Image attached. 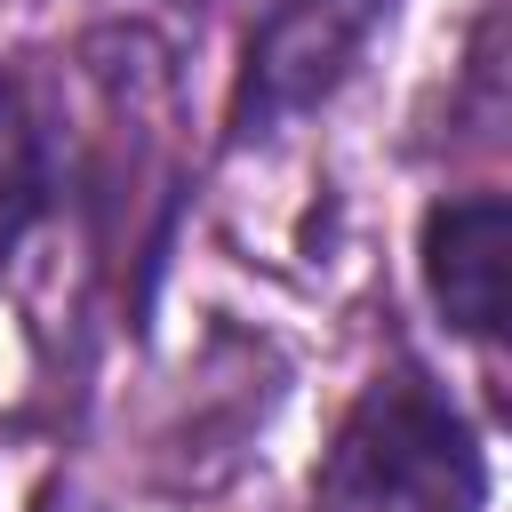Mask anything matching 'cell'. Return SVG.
Returning <instances> with one entry per match:
<instances>
[{
    "mask_svg": "<svg viewBox=\"0 0 512 512\" xmlns=\"http://www.w3.org/2000/svg\"><path fill=\"white\" fill-rule=\"evenodd\" d=\"M320 512H488V464L448 392L392 368L320 464Z\"/></svg>",
    "mask_w": 512,
    "mask_h": 512,
    "instance_id": "1",
    "label": "cell"
},
{
    "mask_svg": "<svg viewBox=\"0 0 512 512\" xmlns=\"http://www.w3.org/2000/svg\"><path fill=\"white\" fill-rule=\"evenodd\" d=\"M376 32V0H272L240 48V80H232V128L264 136L312 104H328L360 48Z\"/></svg>",
    "mask_w": 512,
    "mask_h": 512,
    "instance_id": "2",
    "label": "cell"
},
{
    "mask_svg": "<svg viewBox=\"0 0 512 512\" xmlns=\"http://www.w3.org/2000/svg\"><path fill=\"white\" fill-rule=\"evenodd\" d=\"M424 288L440 320L472 344L504 328V288H512V200L504 192H456L424 216Z\"/></svg>",
    "mask_w": 512,
    "mask_h": 512,
    "instance_id": "3",
    "label": "cell"
},
{
    "mask_svg": "<svg viewBox=\"0 0 512 512\" xmlns=\"http://www.w3.org/2000/svg\"><path fill=\"white\" fill-rule=\"evenodd\" d=\"M48 208V152H40V120L24 104V88L0 72V272L16 264L24 232Z\"/></svg>",
    "mask_w": 512,
    "mask_h": 512,
    "instance_id": "4",
    "label": "cell"
}]
</instances>
